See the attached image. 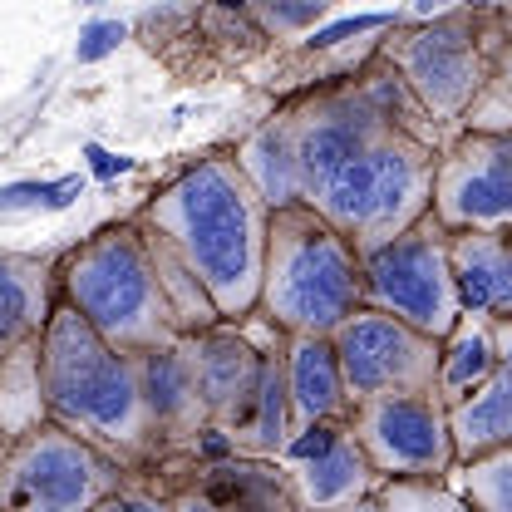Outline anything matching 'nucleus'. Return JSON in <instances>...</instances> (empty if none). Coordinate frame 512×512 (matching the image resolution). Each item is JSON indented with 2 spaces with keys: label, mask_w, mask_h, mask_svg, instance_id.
Masks as SVG:
<instances>
[{
  "label": "nucleus",
  "mask_w": 512,
  "mask_h": 512,
  "mask_svg": "<svg viewBox=\"0 0 512 512\" xmlns=\"http://www.w3.org/2000/svg\"><path fill=\"white\" fill-rule=\"evenodd\" d=\"M340 512H380V503H375V498H365V503H355V508H340Z\"/></svg>",
  "instance_id": "473e14b6"
},
{
  "label": "nucleus",
  "mask_w": 512,
  "mask_h": 512,
  "mask_svg": "<svg viewBox=\"0 0 512 512\" xmlns=\"http://www.w3.org/2000/svg\"><path fill=\"white\" fill-rule=\"evenodd\" d=\"M128 478L109 453L45 419L5 448V512H94Z\"/></svg>",
  "instance_id": "6e6552de"
},
{
  "label": "nucleus",
  "mask_w": 512,
  "mask_h": 512,
  "mask_svg": "<svg viewBox=\"0 0 512 512\" xmlns=\"http://www.w3.org/2000/svg\"><path fill=\"white\" fill-rule=\"evenodd\" d=\"M281 468L301 512H340L380 493V473L365 448L355 444L350 424H311L296 429L281 448Z\"/></svg>",
  "instance_id": "4468645a"
},
{
  "label": "nucleus",
  "mask_w": 512,
  "mask_h": 512,
  "mask_svg": "<svg viewBox=\"0 0 512 512\" xmlns=\"http://www.w3.org/2000/svg\"><path fill=\"white\" fill-rule=\"evenodd\" d=\"M60 301L89 320V330L99 340H109L124 355L168 345L183 335L168 296H163L148 237L138 232L133 217L99 227L94 237L64 247Z\"/></svg>",
  "instance_id": "20e7f679"
},
{
  "label": "nucleus",
  "mask_w": 512,
  "mask_h": 512,
  "mask_svg": "<svg viewBox=\"0 0 512 512\" xmlns=\"http://www.w3.org/2000/svg\"><path fill=\"white\" fill-rule=\"evenodd\" d=\"M448 271L463 316L512 320V232H448Z\"/></svg>",
  "instance_id": "6ab92c4d"
},
{
  "label": "nucleus",
  "mask_w": 512,
  "mask_h": 512,
  "mask_svg": "<svg viewBox=\"0 0 512 512\" xmlns=\"http://www.w3.org/2000/svg\"><path fill=\"white\" fill-rule=\"evenodd\" d=\"M448 434H453V458L473 463L483 453L512 448V320H498V365L493 375L448 404Z\"/></svg>",
  "instance_id": "f3484780"
},
{
  "label": "nucleus",
  "mask_w": 512,
  "mask_h": 512,
  "mask_svg": "<svg viewBox=\"0 0 512 512\" xmlns=\"http://www.w3.org/2000/svg\"><path fill=\"white\" fill-rule=\"evenodd\" d=\"M448 10V0H414V15H429V20H434V15H444Z\"/></svg>",
  "instance_id": "7c9ffc66"
},
{
  "label": "nucleus",
  "mask_w": 512,
  "mask_h": 512,
  "mask_svg": "<svg viewBox=\"0 0 512 512\" xmlns=\"http://www.w3.org/2000/svg\"><path fill=\"white\" fill-rule=\"evenodd\" d=\"M64 252H0V365L40 345L60 306Z\"/></svg>",
  "instance_id": "dca6fc26"
},
{
  "label": "nucleus",
  "mask_w": 512,
  "mask_h": 512,
  "mask_svg": "<svg viewBox=\"0 0 512 512\" xmlns=\"http://www.w3.org/2000/svg\"><path fill=\"white\" fill-rule=\"evenodd\" d=\"M217 5H227V10H252V0H217Z\"/></svg>",
  "instance_id": "72a5a7b5"
},
{
  "label": "nucleus",
  "mask_w": 512,
  "mask_h": 512,
  "mask_svg": "<svg viewBox=\"0 0 512 512\" xmlns=\"http://www.w3.org/2000/svg\"><path fill=\"white\" fill-rule=\"evenodd\" d=\"M503 128H512V30H508V40L498 45L493 69H488L478 99L468 104L458 133H503Z\"/></svg>",
  "instance_id": "5701e85b"
},
{
  "label": "nucleus",
  "mask_w": 512,
  "mask_h": 512,
  "mask_svg": "<svg viewBox=\"0 0 512 512\" xmlns=\"http://www.w3.org/2000/svg\"><path fill=\"white\" fill-rule=\"evenodd\" d=\"M237 168L252 183V192L276 212V207H296L301 202V173H296V153H291V133L281 124V114H271L261 128H252L237 143Z\"/></svg>",
  "instance_id": "aec40b11"
},
{
  "label": "nucleus",
  "mask_w": 512,
  "mask_h": 512,
  "mask_svg": "<svg viewBox=\"0 0 512 512\" xmlns=\"http://www.w3.org/2000/svg\"><path fill=\"white\" fill-rule=\"evenodd\" d=\"M498 365V320L493 316H463L439 345V399L458 404Z\"/></svg>",
  "instance_id": "412c9836"
},
{
  "label": "nucleus",
  "mask_w": 512,
  "mask_h": 512,
  "mask_svg": "<svg viewBox=\"0 0 512 512\" xmlns=\"http://www.w3.org/2000/svg\"><path fill=\"white\" fill-rule=\"evenodd\" d=\"M444 483L468 503V512H512V448L458 463Z\"/></svg>",
  "instance_id": "4be33fe9"
},
{
  "label": "nucleus",
  "mask_w": 512,
  "mask_h": 512,
  "mask_svg": "<svg viewBox=\"0 0 512 512\" xmlns=\"http://www.w3.org/2000/svg\"><path fill=\"white\" fill-rule=\"evenodd\" d=\"M276 340H281V330L256 311L247 320H217L197 335H183L207 424L237 453L252 434L256 399H261V380H266V355Z\"/></svg>",
  "instance_id": "1a4fd4ad"
},
{
  "label": "nucleus",
  "mask_w": 512,
  "mask_h": 512,
  "mask_svg": "<svg viewBox=\"0 0 512 512\" xmlns=\"http://www.w3.org/2000/svg\"><path fill=\"white\" fill-rule=\"evenodd\" d=\"M94 512H173V498H168V488L153 473H133L124 488L109 493Z\"/></svg>",
  "instance_id": "bb28decb"
},
{
  "label": "nucleus",
  "mask_w": 512,
  "mask_h": 512,
  "mask_svg": "<svg viewBox=\"0 0 512 512\" xmlns=\"http://www.w3.org/2000/svg\"><path fill=\"white\" fill-rule=\"evenodd\" d=\"M84 173H64V178H25V183H5L0 188V217H25V212H64L74 207V197H84Z\"/></svg>",
  "instance_id": "b1692460"
},
{
  "label": "nucleus",
  "mask_w": 512,
  "mask_h": 512,
  "mask_svg": "<svg viewBox=\"0 0 512 512\" xmlns=\"http://www.w3.org/2000/svg\"><path fill=\"white\" fill-rule=\"evenodd\" d=\"M512 20L493 5H473V10H444L414 30H399L384 40L380 55L404 89L414 94V104L429 114V124L444 133V143L458 133L468 104L478 99L498 45L508 40Z\"/></svg>",
  "instance_id": "423d86ee"
},
{
  "label": "nucleus",
  "mask_w": 512,
  "mask_h": 512,
  "mask_svg": "<svg viewBox=\"0 0 512 512\" xmlns=\"http://www.w3.org/2000/svg\"><path fill=\"white\" fill-rule=\"evenodd\" d=\"M5 448H10V439L0 434V512H5Z\"/></svg>",
  "instance_id": "2f4dec72"
},
{
  "label": "nucleus",
  "mask_w": 512,
  "mask_h": 512,
  "mask_svg": "<svg viewBox=\"0 0 512 512\" xmlns=\"http://www.w3.org/2000/svg\"><path fill=\"white\" fill-rule=\"evenodd\" d=\"M286 399H291V434L311 424H350V389L340 375L330 335H286Z\"/></svg>",
  "instance_id": "a211bd4d"
},
{
  "label": "nucleus",
  "mask_w": 512,
  "mask_h": 512,
  "mask_svg": "<svg viewBox=\"0 0 512 512\" xmlns=\"http://www.w3.org/2000/svg\"><path fill=\"white\" fill-rule=\"evenodd\" d=\"M429 212L448 232H512V128L448 138Z\"/></svg>",
  "instance_id": "f8f14e48"
},
{
  "label": "nucleus",
  "mask_w": 512,
  "mask_h": 512,
  "mask_svg": "<svg viewBox=\"0 0 512 512\" xmlns=\"http://www.w3.org/2000/svg\"><path fill=\"white\" fill-rule=\"evenodd\" d=\"M360 306V252L306 202L276 207L266 222L256 316L271 320L281 335H335Z\"/></svg>",
  "instance_id": "7ed1b4c3"
},
{
  "label": "nucleus",
  "mask_w": 512,
  "mask_h": 512,
  "mask_svg": "<svg viewBox=\"0 0 512 512\" xmlns=\"http://www.w3.org/2000/svg\"><path fill=\"white\" fill-rule=\"evenodd\" d=\"M350 434L365 448L380 483H409V478L444 483L458 468L453 434H448V404L439 394L365 399L350 409Z\"/></svg>",
  "instance_id": "9d476101"
},
{
  "label": "nucleus",
  "mask_w": 512,
  "mask_h": 512,
  "mask_svg": "<svg viewBox=\"0 0 512 512\" xmlns=\"http://www.w3.org/2000/svg\"><path fill=\"white\" fill-rule=\"evenodd\" d=\"M325 5L330 0H252V10L261 15V25L271 35H296V30L316 25L320 15H325Z\"/></svg>",
  "instance_id": "cd10ccee"
},
{
  "label": "nucleus",
  "mask_w": 512,
  "mask_h": 512,
  "mask_svg": "<svg viewBox=\"0 0 512 512\" xmlns=\"http://www.w3.org/2000/svg\"><path fill=\"white\" fill-rule=\"evenodd\" d=\"M335 360L350 389V404L389 399V394H439V345L404 320L360 306L335 335Z\"/></svg>",
  "instance_id": "9b49d317"
},
{
  "label": "nucleus",
  "mask_w": 512,
  "mask_h": 512,
  "mask_svg": "<svg viewBox=\"0 0 512 512\" xmlns=\"http://www.w3.org/2000/svg\"><path fill=\"white\" fill-rule=\"evenodd\" d=\"M434 168L439 143L409 128H389L340 173H330L306 197V207L320 212L360 256H370L434 207Z\"/></svg>",
  "instance_id": "39448f33"
},
{
  "label": "nucleus",
  "mask_w": 512,
  "mask_h": 512,
  "mask_svg": "<svg viewBox=\"0 0 512 512\" xmlns=\"http://www.w3.org/2000/svg\"><path fill=\"white\" fill-rule=\"evenodd\" d=\"M128 40V25L124 20H89L79 25V40H74V64H99L109 55H119V45Z\"/></svg>",
  "instance_id": "c85d7f7f"
},
{
  "label": "nucleus",
  "mask_w": 512,
  "mask_h": 512,
  "mask_svg": "<svg viewBox=\"0 0 512 512\" xmlns=\"http://www.w3.org/2000/svg\"><path fill=\"white\" fill-rule=\"evenodd\" d=\"M84 163H89V173H94V178H119V173L133 168V158L109 153V148H99V143H84Z\"/></svg>",
  "instance_id": "c756f323"
},
{
  "label": "nucleus",
  "mask_w": 512,
  "mask_h": 512,
  "mask_svg": "<svg viewBox=\"0 0 512 512\" xmlns=\"http://www.w3.org/2000/svg\"><path fill=\"white\" fill-rule=\"evenodd\" d=\"M133 222L168 242V252L207 291L217 320H247L261 296L271 207L252 192L232 153H207L153 192Z\"/></svg>",
  "instance_id": "f257e3e1"
},
{
  "label": "nucleus",
  "mask_w": 512,
  "mask_h": 512,
  "mask_svg": "<svg viewBox=\"0 0 512 512\" xmlns=\"http://www.w3.org/2000/svg\"><path fill=\"white\" fill-rule=\"evenodd\" d=\"M375 503H380V512H468V503L448 483H429V478L380 483Z\"/></svg>",
  "instance_id": "393cba45"
},
{
  "label": "nucleus",
  "mask_w": 512,
  "mask_h": 512,
  "mask_svg": "<svg viewBox=\"0 0 512 512\" xmlns=\"http://www.w3.org/2000/svg\"><path fill=\"white\" fill-rule=\"evenodd\" d=\"M153 478L168 488L173 512H301L291 498L281 458H252V453H168Z\"/></svg>",
  "instance_id": "ddd939ff"
},
{
  "label": "nucleus",
  "mask_w": 512,
  "mask_h": 512,
  "mask_svg": "<svg viewBox=\"0 0 512 512\" xmlns=\"http://www.w3.org/2000/svg\"><path fill=\"white\" fill-rule=\"evenodd\" d=\"M360 276H365L370 311L404 320L409 330L429 340H448L453 325L463 320V301L448 271V227L434 212H424L409 232L384 242L380 252L360 256Z\"/></svg>",
  "instance_id": "0eeeda50"
},
{
  "label": "nucleus",
  "mask_w": 512,
  "mask_h": 512,
  "mask_svg": "<svg viewBox=\"0 0 512 512\" xmlns=\"http://www.w3.org/2000/svg\"><path fill=\"white\" fill-rule=\"evenodd\" d=\"M133 370H138V389H143L148 419L158 429L163 458L168 453H192L212 424H207V409H202V394H197V375H192L183 335L168 340V345L138 350Z\"/></svg>",
  "instance_id": "2eb2a0df"
},
{
  "label": "nucleus",
  "mask_w": 512,
  "mask_h": 512,
  "mask_svg": "<svg viewBox=\"0 0 512 512\" xmlns=\"http://www.w3.org/2000/svg\"><path fill=\"white\" fill-rule=\"evenodd\" d=\"M389 25H399L394 10H365V15H345V20H335V25H320L301 45L316 55V50H335V45H345V40H355V35H375V30H389Z\"/></svg>",
  "instance_id": "a878e982"
},
{
  "label": "nucleus",
  "mask_w": 512,
  "mask_h": 512,
  "mask_svg": "<svg viewBox=\"0 0 512 512\" xmlns=\"http://www.w3.org/2000/svg\"><path fill=\"white\" fill-rule=\"evenodd\" d=\"M40 394L50 424L109 453L119 468L153 473L163 463V444L148 419L133 355L99 340L89 320L64 301L40 335Z\"/></svg>",
  "instance_id": "f03ea898"
},
{
  "label": "nucleus",
  "mask_w": 512,
  "mask_h": 512,
  "mask_svg": "<svg viewBox=\"0 0 512 512\" xmlns=\"http://www.w3.org/2000/svg\"><path fill=\"white\" fill-rule=\"evenodd\" d=\"M79 5H104V0H79Z\"/></svg>",
  "instance_id": "f704fd0d"
}]
</instances>
